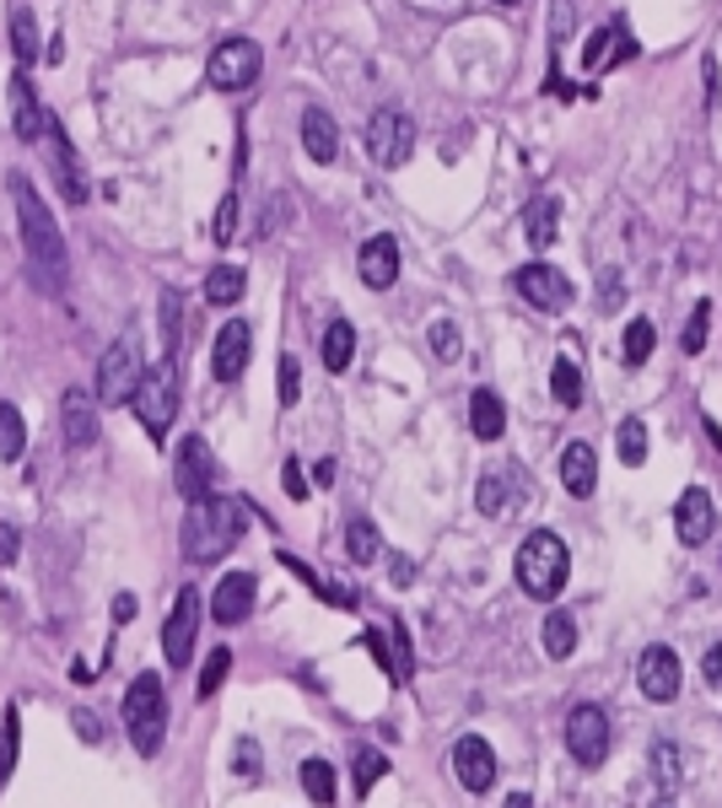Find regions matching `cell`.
<instances>
[{"label": "cell", "mask_w": 722, "mask_h": 808, "mask_svg": "<svg viewBox=\"0 0 722 808\" xmlns=\"http://www.w3.org/2000/svg\"><path fill=\"white\" fill-rule=\"evenodd\" d=\"M11 200H16V221H22V249H27V264H33V275L49 286V292H60L66 286V238H60V227H55V216H49V205L38 200V189L27 184L22 173H11Z\"/></svg>", "instance_id": "obj_1"}, {"label": "cell", "mask_w": 722, "mask_h": 808, "mask_svg": "<svg viewBox=\"0 0 722 808\" xmlns=\"http://www.w3.org/2000/svg\"><path fill=\"white\" fill-rule=\"evenodd\" d=\"M249 501H232V497H205V501H190V512H184V528H179V539H184V556L199 560V566H210V560H221L238 539H243V528H249V512H243Z\"/></svg>", "instance_id": "obj_2"}, {"label": "cell", "mask_w": 722, "mask_h": 808, "mask_svg": "<svg viewBox=\"0 0 722 808\" xmlns=\"http://www.w3.org/2000/svg\"><path fill=\"white\" fill-rule=\"evenodd\" d=\"M566 571H572V556H566L561 534L534 528L524 545H518V588H524L528 599H539V604L555 599L566 588Z\"/></svg>", "instance_id": "obj_3"}, {"label": "cell", "mask_w": 722, "mask_h": 808, "mask_svg": "<svg viewBox=\"0 0 722 808\" xmlns=\"http://www.w3.org/2000/svg\"><path fill=\"white\" fill-rule=\"evenodd\" d=\"M125 733H130L135 754H146V760L162 749V733H168V690H162V674H140L125 690Z\"/></svg>", "instance_id": "obj_4"}, {"label": "cell", "mask_w": 722, "mask_h": 808, "mask_svg": "<svg viewBox=\"0 0 722 808\" xmlns=\"http://www.w3.org/2000/svg\"><path fill=\"white\" fill-rule=\"evenodd\" d=\"M135 416L151 442H168V426L179 421V362L162 356L151 362L146 377H140V394H135Z\"/></svg>", "instance_id": "obj_5"}, {"label": "cell", "mask_w": 722, "mask_h": 808, "mask_svg": "<svg viewBox=\"0 0 722 808\" xmlns=\"http://www.w3.org/2000/svg\"><path fill=\"white\" fill-rule=\"evenodd\" d=\"M140 356H135L130 340H114L108 351H103V362H98V405L103 410H114V405H135V394H140Z\"/></svg>", "instance_id": "obj_6"}, {"label": "cell", "mask_w": 722, "mask_h": 808, "mask_svg": "<svg viewBox=\"0 0 722 808\" xmlns=\"http://www.w3.org/2000/svg\"><path fill=\"white\" fill-rule=\"evenodd\" d=\"M264 70V49L254 38H227V44H216V55L205 65V76H210V87L216 92H243V87H254Z\"/></svg>", "instance_id": "obj_7"}, {"label": "cell", "mask_w": 722, "mask_h": 808, "mask_svg": "<svg viewBox=\"0 0 722 808\" xmlns=\"http://www.w3.org/2000/svg\"><path fill=\"white\" fill-rule=\"evenodd\" d=\"M410 151H415V120L399 114V109H378L367 120V157L378 168H404Z\"/></svg>", "instance_id": "obj_8"}, {"label": "cell", "mask_w": 722, "mask_h": 808, "mask_svg": "<svg viewBox=\"0 0 722 808\" xmlns=\"http://www.w3.org/2000/svg\"><path fill=\"white\" fill-rule=\"evenodd\" d=\"M566 749L588 771L609 760V717H604V706H593V701L572 706V717H566Z\"/></svg>", "instance_id": "obj_9"}, {"label": "cell", "mask_w": 722, "mask_h": 808, "mask_svg": "<svg viewBox=\"0 0 722 808\" xmlns=\"http://www.w3.org/2000/svg\"><path fill=\"white\" fill-rule=\"evenodd\" d=\"M513 292L539 312L572 308V281H566L555 264H545V259H534V264H524V270H513Z\"/></svg>", "instance_id": "obj_10"}, {"label": "cell", "mask_w": 722, "mask_h": 808, "mask_svg": "<svg viewBox=\"0 0 722 808\" xmlns=\"http://www.w3.org/2000/svg\"><path fill=\"white\" fill-rule=\"evenodd\" d=\"M195 636H199V588H179L173 615H168V625H162V652H168L173 669H190Z\"/></svg>", "instance_id": "obj_11"}, {"label": "cell", "mask_w": 722, "mask_h": 808, "mask_svg": "<svg viewBox=\"0 0 722 808\" xmlns=\"http://www.w3.org/2000/svg\"><path fill=\"white\" fill-rule=\"evenodd\" d=\"M173 486L184 501H205L210 486H216V458L205 447V436H184L179 453H173Z\"/></svg>", "instance_id": "obj_12"}, {"label": "cell", "mask_w": 722, "mask_h": 808, "mask_svg": "<svg viewBox=\"0 0 722 808\" xmlns=\"http://www.w3.org/2000/svg\"><path fill=\"white\" fill-rule=\"evenodd\" d=\"M254 593H260V582H254V571H227L221 582H216V593H210V621L216 625H243L254 615Z\"/></svg>", "instance_id": "obj_13"}, {"label": "cell", "mask_w": 722, "mask_h": 808, "mask_svg": "<svg viewBox=\"0 0 722 808\" xmlns=\"http://www.w3.org/2000/svg\"><path fill=\"white\" fill-rule=\"evenodd\" d=\"M454 776H459L469 793H491L496 787V749L485 744L480 733H463L454 744Z\"/></svg>", "instance_id": "obj_14"}, {"label": "cell", "mask_w": 722, "mask_h": 808, "mask_svg": "<svg viewBox=\"0 0 722 808\" xmlns=\"http://www.w3.org/2000/svg\"><path fill=\"white\" fill-rule=\"evenodd\" d=\"M249 356H254V329H249L243 318L221 323V329H216V351H210V373L221 377V383H232V377H243Z\"/></svg>", "instance_id": "obj_15"}, {"label": "cell", "mask_w": 722, "mask_h": 808, "mask_svg": "<svg viewBox=\"0 0 722 808\" xmlns=\"http://www.w3.org/2000/svg\"><path fill=\"white\" fill-rule=\"evenodd\" d=\"M637 684H642V695H647V701H657V706H663V701H674V695H679V658H674V647H663V641H657V647H647V652H642V663H637Z\"/></svg>", "instance_id": "obj_16"}, {"label": "cell", "mask_w": 722, "mask_h": 808, "mask_svg": "<svg viewBox=\"0 0 722 808\" xmlns=\"http://www.w3.org/2000/svg\"><path fill=\"white\" fill-rule=\"evenodd\" d=\"M60 436L70 447H92L98 442V394L92 388H66L60 394Z\"/></svg>", "instance_id": "obj_17"}, {"label": "cell", "mask_w": 722, "mask_h": 808, "mask_svg": "<svg viewBox=\"0 0 722 808\" xmlns=\"http://www.w3.org/2000/svg\"><path fill=\"white\" fill-rule=\"evenodd\" d=\"M674 528H679L685 545H707V539H712V528H718V507H712V497H707L701 486H690L685 497L674 501Z\"/></svg>", "instance_id": "obj_18"}, {"label": "cell", "mask_w": 722, "mask_h": 808, "mask_svg": "<svg viewBox=\"0 0 722 808\" xmlns=\"http://www.w3.org/2000/svg\"><path fill=\"white\" fill-rule=\"evenodd\" d=\"M49 140H55V173H60L66 205H87V200H92V184H87V168H81V157H76V146H70V135L60 120H49Z\"/></svg>", "instance_id": "obj_19"}, {"label": "cell", "mask_w": 722, "mask_h": 808, "mask_svg": "<svg viewBox=\"0 0 722 808\" xmlns=\"http://www.w3.org/2000/svg\"><path fill=\"white\" fill-rule=\"evenodd\" d=\"M11 129H16V140L49 135V114H44V103H38V92H33V81L22 70L11 76Z\"/></svg>", "instance_id": "obj_20"}, {"label": "cell", "mask_w": 722, "mask_h": 808, "mask_svg": "<svg viewBox=\"0 0 722 808\" xmlns=\"http://www.w3.org/2000/svg\"><path fill=\"white\" fill-rule=\"evenodd\" d=\"M356 270H362V281L373 286V292H389L399 281V243L389 232H378V238H367L362 243V259H356Z\"/></svg>", "instance_id": "obj_21"}, {"label": "cell", "mask_w": 722, "mask_h": 808, "mask_svg": "<svg viewBox=\"0 0 722 808\" xmlns=\"http://www.w3.org/2000/svg\"><path fill=\"white\" fill-rule=\"evenodd\" d=\"M637 55V38L620 27V22H609V27H598L588 38V49H583V70H604V65H615V60H631Z\"/></svg>", "instance_id": "obj_22"}, {"label": "cell", "mask_w": 722, "mask_h": 808, "mask_svg": "<svg viewBox=\"0 0 722 808\" xmlns=\"http://www.w3.org/2000/svg\"><path fill=\"white\" fill-rule=\"evenodd\" d=\"M561 486H566L572 497H593V486H598V458H593L588 442H566V453H561Z\"/></svg>", "instance_id": "obj_23"}, {"label": "cell", "mask_w": 722, "mask_h": 808, "mask_svg": "<svg viewBox=\"0 0 722 808\" xmlns=\"http://www.w3.org/2000/svg\"><path fill=\"white\" fill-rule=\"evenodd\" d=\"M524 232H528V249H550V243H555V232H561V200H555V194L528 200Z\"/></svg>", "instance_id": "obj_24"}, {"label": "cell", "mask_w": 722, "mask_h": 808, "mask_svg": "<svg viewBox=\"0 0 722 808\" xmlns=\"http://www.w3.org/2000/svg\"><path fill=\"white\" fill-rule=\"evenodd\" d=\"M302 151H308L313 162H334V157H340V125L329 120L324 109H308V114H302Z\"/></svg>", "instance_id": "obj_25"}, {"label": "cell", "mask_w": 722, "mask_h": 808, "mask_svg": "<svg viewBox=\"0 0 722 808\" xmlns=\"http://www.w3.org/2000/svg\"><path fill=\"white\" fill-rule=\"evenodd\" d=\"M469 426H474L480 442H496V436L507 432V405H502L491 388H474V394H469Z\"/></svg>", "instance_id": "obj_26"}, {"label": "cell", "mask_w": 722, "mask_h": 808, "mask_svg": "<svg viewBox=\"0 0 722 808\" xmlns=\"http://www.w3.org/2000/svg\"><path fill=\"white\" fill-rule=\"evenodd\" d=\"M243 292H249V270H243V264H216V270L205 275V303H216V308L243 303Z\"/></svg>", "instance_id": "obj_27"}, {"label": "cell", "mask_w": 722, "mask_h": 808, "mask_svg": "<svg viewBox=\"0 0 722 808\" xmlns=\"http://www.w3.org/2000/svg\"><path fill=\"white\" fill-rule=\"evenodd\" d=\"M539 641H545L550 658H572V652H577V621H572L566 610H550L545 625H539Z\"/></svg>", "instance_id": "obj_28"}, {"label": "cell", "mask_w": 722, "mask_h": 808, "mask_svg": "<svg viewBox=\"0 0 722 808\" xmlns=\"http://www.w3.org/2000/svg\"><path fill=\"white\" fill-rule=\"evenodd\" d=\"M345 556L356 560V566H373V560L383 556V539H378L373 517H351L345 523Z\"/></svg>", "instance_id": "obj_29"}, {"label": "cell", "mask_w": 722, "mask_h": 808, "mask_svg": "<svg viewBox=\"0 0 722 808\" xmlns=\"http://www.w3.org/2000/svg\"><path fill=\"white\" fill-rule=\"evenodd\" d=\"M11 55H16V70H27V65L38 60V22H33L27 5L11 11Z\"/></svg>", "instance_id": "obj_30"}, {"label": "cell", "mask_w": 722, "mask_h": 808, "mask_svg": "<svg viewBox=\"0 0 722 808\" xmlns=\"http://www.w3.org/2000/svg\"><path fill=\"white\" fill-rule=\"evenodd\" d=\"M351 356H356V329H351L345 318H334V323L324 329V367L329 373H345Z\"/></svg>", "instance_id": "obj_31"}, {"label": "cell", "mask_w": 722, "mask_h": 808, "mask_svg": "<svg viewBox=\"0 0 722 808\" xmlns=\"http://www.w3.org/2000/svg\"><path fill=\"white\" fill-rule=\"evenodd\" d=\"M275 556H280V566H291V571H297V577H302V582H308V588H313V593L324 599V604H334V610H356V599H351L345 588H334V582H324V577H319L313 566H302V560L291 556V550H275Z\"/></svg>", "instance_id": "obj_32"}, {"label": "cell", "mask_w": 722, "mask_h": 808, "mask_svg": "<svg viewBox=\"0 0 722 808\" xmlns=\"http://www.w3.org/2000/svg\"><path fill=\"white\" fill-rule=\"evenodd\" d=\"M474 501H480V512H485V517H507V512L518 507V486H513V480H502V475H485V480H480V491H474Z\"/></svg>", "instance_id": "obj_33"}, {"label": "cell", "mask_w": 722, "mask_h": 808, "mask_svg": "<svg viewBox=\"0 0 722 808\" xmlns=\"http://www.w3.org/2000/svg\"><path fill=\"white\" fill-rule=\"evenodd\" d=\"M22 447H27V421H22V410L16 405H5L0 399V458H22Z\"/></svg>", "instance_id": "obj_34"}, {"label": "cell", "mask_w": 722, "mask_h": 808, "mask_svg": "<svg viewBox=\"0 0 722 808\" xmlns=\"http://www.w3.org/2000/svg\"><path fill=\"white\" fill-rule=\"evenodd\" d=\"M302 793H308L319 808L334 804V765H329V760H319V754L302 760Z\"/></svg>", "instance_id": "obj_35"}, {"label": "cell", "mask_w": 722, "mask_h": 808, "mask_svg": "<svg viewBox=\"0 0 722 808\" xmlns=\"http://www.w3.org/2000/svg\"><path fill=\"white\" fill-rule=\"evenodd\" d=\"M615 447H620V464L626 469H637V464H647V421H620V432H615Z\"/></svg>", "instance_id": "obj_36"}, {"label": "cell", "mask_w": 722, "mask_h": 808, "mask_svg": "<svg viewBox=\"0 0 722 808\" xmlns=\"http://www.w3.org/2000/svg\"><path fill=\"white\" fill-rule=\"evenodd\" d=\"M550 394H555V405H566V410H577L583 405V373H577V362H555V373H550Z\"/></svg>", "instance_id": "obj_37"}, {"label": "cell", "mask_w": 722, "mask_h": 808, "mask_svg": "<svg viewBox=\"0 0 722 808\" xmlns=\"http://www.w3.org/2000/svg\"><path fill=\"white\" fill-rule=\"evenodd\" d=\"M653 345H657L653 318H631V329H626V367H642L653 356Z\"/></svg>", "instance_id": "obj_38"}, {"label": "cell", "mask_w": 722, "mask_h": 808, "mask_svg": "<svg viewBox=\"0 0 722 808\" xmlns=\"http://www.w3.org/2000/svg\"><path fill=\"white\" fill-rule=\"evenodd\" d=\"M16 749H22V717H16V712H5V722H0V787L11 782Z\"/></svg>", "instance_id": "obj_39"}, {"label": "cell", "mask_w": 722, "mask_h": 808, "mask_svg": "<svg viewBox=\"0 0 722 808\" xmlns=\"http://www.w3.org/2000/svg\"><path fill=\"white\" fill-rule=\"evenodd\" d=\"M383 776H389V754H378V749H362V754H356V793L367 798V793H373Z\"/></svg>", "instance_id": "obj_40"}, {"label": "cell", "mask_w": 722, "mask_h": 808, "mask_svg": "<svg viewBox=\"0 0 722 808\" xmlns=\"http://www.w3.org/2000/svg\"><path fill=\"white\" fill-rule=\"evenodd\" d=\"M707 334H712V303H696V308H690V323H685V340H679V345H685L690 356H701V351H707Z\"/></svg>", "instance_id": "obj_41"}, {"label": "cell", "mask_w": 722, "mask_h": 808, "mask_svg": "<svg viewBox=\"0 0 722 808\" xmlns=\"http://www.w3.org/2000/svg\"><path fill=\"white\" fill-rule=\"evenodd\" d=\"M227 674H232V647H216L205 658V669H199V695H216L227 684Z\"/></svg>", "instance_id": "obj_42"}, {"label": "cell", "mask_w": 722, "mask_h": 808, "mask_svg": "<svg viewBox=\"0 0 722 808\" xmlns=\"http://www.w3.org/2000/svg\"><path fill=\"white\" fill-rule=\"evenodd\" d=\"M238 216H243V200H238V189H227V200H221V210H216V243H221V249L232 243Z\"/></svg>", "instance_id": "obj_43"}, {"label": "cell", "mask_w": 722, "mask_h": 808, "mask_svg": "<svg viewBox=\"0 0 722 808\" xmlns=\"http://www.w3.org/2000/svg\"><path fill=\"white\" fill-rule=\"evenodd\" d=\"M362 647H367V652H373V663H378V669H383V674H389V680L399 684V658H394V652H389V641H383V630H362Z\"/></svg>", "instance_id": "obj_44"}, {"label": "cell", "mask_w": 722, "mask_h": 808, "mask_svg": "<svg viewBox=\"0 0 722 808\" xmlns=\"http://www.w3.org/2000/svg\"><path fill=\"white\" fill-rule=\"evenodd\" d=\"M432 351H437L443 362H454V356H459V351H463V340H459V323H448V318H437V323H432Z\"/></svg>", "instance_id": "obj_45"}, {"label": "cell", "mask_w": 722, "mask_h": 808, "mask_svg": "<svg viewBox=\"0 0 722 808\" xmlns=\"http://www.w3.org/2000/svg\"><path fill=\"white\" fill-rule=\"evenodd\" d=\"M162 345L168 356L179 351V292H162Z\"/></svg>", "instance_id": "obj_46"}, {"label": "cell", "mask_w": 722, "mask_h": 808, "mask_svg": "<svg viewBox=\"0 0 722 808\" xmlns=\"http://www.w3.org/2000/svg\"><path fill=\"white\" fill-rule=\"evenodd\" d=\"M302 399V367L297 356H280V405H297Z\"/></svg>", "instance_id": "obj_47"}, {"label": "cell", "mask_w": 722, "mask_h": 808, "mask_svg": "<svg viewBox=\"0 0 722 808\" xmlns=\"http://www.w3.org/2000/svg\"><path fill=\"white\" fill-rule=\"evenodd\" d=\"M232 771H238L243 782L260 776V744H254V739H238V765H232Z\"/></svg>", "instance_id": "obj_48"}, {"label": "cell", "mask_w": 722, "mask_h": 808, "mask_svg": "<svg viewBox=\"0 0 722 808\" xmlns=\"http://www.w3.org/2000/svg\"><path fill=\"white\" fill-rule=\"evenodd\" d=\"M598 308H604V312L620 308V275H615V270H604V275H598Z\"/></svg>", "instance_id": "obj_49"}, {"label": "cell", "mask_w": 722, "mask_h": 808, "mask_svg": "<svg viewBox=\"0 0 722 808\" xmlns=\"http://www.w3.org/2000/svg\"><path fill=\"white\" fill-rule=\"evenodd\" d=\"M653 760H657V776H663V787H668V782H679V754H674V749L657 744Z\"/></svg>", "instance_id": "obj_50"}, {"label": "cell", "mask_w": 722, "mask_h": 808, "mask_svg": "<svg viewBox=\"0 0 722 808\" xmlns=\"http://www.w3.org/2000/svg\"><path fill=\"white\" fill-rule=\"evenodd\" d=\"M280 486H286V497H308V475H302V464H286V469H280Z\"/></svg>", "instance_id": "obj_51"}, {"label": "cell", "mask_w": 722, "mask_h": 808, "mask_svg": "<svg viewBox=\"0 0 722 808\" xmlns=\"http://www.w3.org/2000/svg\"><path fill=\"white\" fill-rule=\"evenodd\" d=\"M701 674H707V684H712V690H722V641H718V647H707V658H701Z\"/></svg>", "instance_id": "obj_52"}, {"label": "cell", "mask_w": 722, "mask_h": 808, "mask_svg": "<svg viewBox=\"0 0 722 808\" xmlns=\"http://www.w3.org/2000/svg\"><path fill=\"white\" fill-rule=\"evenodd\" d=\"M16 550H22V534H16L11 523H0V566H11V560H16Z\"/></svg>", "instance_id": "obj_53"}, {"label": "cell", "mask_w": 722, "mask_h": 808, "mask_svg": "<svg viewBox=\"0 0 722 808\" xmlns=\"http://www.w3.org/2000/svg\"><path fill=\"white\" fill-rule=\"evenodd\" d=\"M572 33V0H555V44H566Z\"/></svg>", "instance_id": "obj_54"}, {"label": "cell", "mask_w": 722, "mask_h": 808, "mask_svg": "<svg viewBox=\"0 0 722 808\" xmlns=\"http://www.w3.org/2000/svg\"><path fill=\"white\" fill-rule=\"evenodd\" d=\"M76 733H81V739H98V717H92V712H76Z\"/></svg>", "instance_id": "obj_55"}, {"label": "cell", "mask_w": 722, "mask_h": 808, "mask_svg": "<svg viewBox=\"0 0 722 808\" xmlns=\"http://www.w3.org/2000/svg\"><path fill=\"white\" fill-rule=\"evenodd\" d=\"M114 621H135V599H130V593H119V599H114Z\"/></svg>", "instance_id": "obj_56"}, {"label": "cell", "mask_w": 722, "mask_h": 808, "mask_svg": "<svg viewBox=\"0 0 722 808\" xmlns=\"http://www.w3.org/2000/svg\"><path fill=\"white\" fill-rule=\"evenodd\" d=\"M313 480H319V486H334V458H319V464H313Z\"/></svg>", "instance_id": "obj_57"}, {"label": "cell", "mask_w": 722, "mask_h": 808, "mask_svg": "<svg viewBox=\"0 0 722 808\" xmlns=\"http://www.w3.org/2000/svg\"><path fill=\"white\" fill-rule=\"evenodd\" d=\"M44 60H49V65H60V60H66V38H55V44L44 49Z\"/></svg>", "instance_id": "obj_58"}, {"label": "cell", "mask_w": 722, "mask_h": 808, "mask_svg": "<svg viewBox=\"0 0 722 808\" xmlns=\"http://www.w3.org/2000/svg\"><path fill=\"white\" fill-rule=\"evenodd\" d=\"M701 426H707V436H712V447H718V453H722V426H718V421H712V416H701Z\"/></svg>", "instance_id": "obj_59"}, {"label": "cell", "mask_w": 722, "mask_h": 808, "mask_svg": "<svg viewBox=\"0 0 722 808\" xmlns=\"http://www.w3.org/2000/svg\"><path fill=\"white\" fill-rule=\"evenodd\" d=\"M70 680H76V684H92V669H87V663L76 658V663H70Z\"/></svg>", "instance_id": "obj_60"}, {"label": "cell", "mask_w": 722, "mask_h": 808, "mask_svg": "<svg viewBox=\"0 0 722 808\" xmlns=\"http://www.w3.org/2000/svg\"><path fill=\"white\" fill-rule=\"evenodd\" d=\"M502 808H534V798H528V793H513V798H507Z\"/></svg>", "instance_id": "obj_61"}, {"label": "cell", "mask_w": 722, "mask_h": 808, "mask_svg": "<svg viewBox=\"0 0 722 808\" xmlns=\"http://www.w3.org/2000/svg\"><path fill=\"white\" fill-rule=\"evenodd\" d=\"M502 5H518V0H502Z\"/></svg>", "instance_id": "obj_62"}]
</instances>
